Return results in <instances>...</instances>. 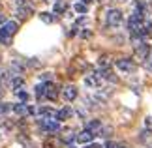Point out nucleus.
<instances>
[{"mask_svg":"<svg viewBox=\"0 0 152 148\" xmlns=\"http://www.w3.org/2000/svg\"><path fill=\"white\" fill-rule=\"evenodd\" d=\"M17 30H19V25H17L15 21L4 23V26L0 28V43H4V45L11 43V38H13V34H15Z\"/></svg>","mask_w":152,"mask_h":148,"instance_id":"obj_1","label":"nucleus"},{"mask_svg":"<svg viewBox=\"0 0 152 148\" xmlns=\"http://www.w3.org/2000/svg\"><path fill=\"white\" fill-rule=\"evenodd\" d=\"M15 4H17V15H19V19H28L34 13V8H32V4H28V0H15Z\"/></svg>","mask_w":152,"mask_h":148,"instance_id":"obj_2","label":"nucleus"},{"mask_svg":"<svg viewBox=\"0 0 152 148\" xmlns=\"http://www.w3.org/2000/svg\"><path fill=\"white\" fill-rule=\"evenodd\" d=\"M105 21H107V26L111 28H115V26H118L120 23H122V11L120 9H109L107 11V15H105Z\"/></svg>","mask_w":152,"mask_h":148,"instance_id":"obj_3","label":"nucleus"},{"mask_svg":"<svg viewBox=\"0 0 152 148\" xmlns=\"http://www.w3.org/2000/svg\"><path fill=\"white\" fill-rule=\"evenodd\" d=\"M38 126L42 129H45V131H51V133H56L60 129V124L56 120H53V118H42V120H38Z\"/></svg>","mask_w":152,"mask_h":148,"instance_id":"obj_4","label":"nucleus"},{"mask_svg":"<svg viewBox=\"0 0 152 148\" xmlns=\"http://www.w3.org/2000/svg\"><path fill=\"white\" fill-rule=\"evenodd\" d=\"M148 55H150V45L148 43H139V45H135V58H137V60L147 62L148 60Z\"/></svg>","mask_w":152,"mask_h":148,"instance_id":"obj_5","label":"nucleus"},{"mask_svg":"<svg viewBox=\"0 0 152 148\" xmlns=\"http://www.w3.org/2000/svg\"><path fill=\"white\" fill-rule=\"evenodd\" d=\"M115 64H116V68L124 73H132L133 69H135V64H133V60H130V58H118Z\"/></svg>","mask_w":152,"mask_h":148,"instance_id":"obj_6","label":"nucleus"},{"mask_svg":"<svg viewBox=\"0 0 152 148\" xmlns=\"http://www.w3.org/2000/svg\"><path fill=\"white\" fill-rule=\"evenodd\" d=\"M85 85L88 86V88H98L102 85V77L98 75V73H88L85 77Z\"/></svg>","mask_w":152,"mask_h":148,"instance_id":"obj_7","label":"nucleus"},{"mask_svg":"<svg viewBox=\"0 0 152 148\" xmlns=\"http://www.w3.org/2000/svg\"><path fill=\"white\" fill-rule=\"evenodd\" d=\"M62 98L66 99L68 103H72L73 99L77 98V88H75L73 85H68V86H66V88H64V90H62Z\"/></svg>","mask_w":152,"mask_h":148,"instance_id":"obj_8","label":"nucleus"},{"mask_svg":"<svg viewBox=\"0 0 152 148\" xmlns=\"http://www.w3.org/2000/svg\"><path fill=\"white\" fill-rule=\"evenodd\" d=\"M13 111L17 112V114H34V112H36V109L30 107V105H26V103H17V105H13Z\"/></svg>","mask_w":152,"mask_h":148,"instance_id":"obj_9","label":"nucleus"},{"mask_svg":"<svg viewBox=\"0 0 152 148\" xmlns=\"http://www.w3.org/2000/svg\"><path fill=\"white\" fill-rule=\"evenodd\" d=\"M58 96V88L55 82H45V98L47 99H56Z\"/></svg>","mask_w":152,"mask_h":148,"instance_id":"obj_10","label":"nucleus"},{"mask_svg":"<svg viewBox=\"0 0 152 148\" xmlns=\"http://www.w3.org/2000/svg\"><path fill=\"white\" fill-rule=\"evenodd\" d=\"M94 137H96V135L92 133V131H88V129L85 128L83 131H81V133L77 135V141H79V143H83V144H88V143H90V141L94 139Z\"/></svg>","mask_w":152,"mask_h":148,"instance_id":"obj_11","label":"nucleus"},{"mask_svg":"<svg viewBox=\"0 0 152 148\" xmlns=\"http://www.w3.org/2000/svg\"><path fill=\"white\" fill-rule=\"evenodd\" d=\"M38 114L42 118H56V111L51 109V107H39L38 109Z\"/></svg>","mask_w":152,"mask_h":148,"instance_id":"obj_12","label":"nucleus"},{"mask_svg":"<svg viewBox=\"0 0 152 148\" xmlns=\"http://www.w3.org/2000/svg\"><path fill=\"white\" fill-rule=\"evenodd\" d=\"M86 129H88V131H92L94 135H98L102 131V122L100 120H90L88 124H86Z\"/></svg>","mask_w":152,"mask_h":148,"instance_id":"obj_13","label":"nucleus"},{"mask_svg":"<svg viewBox=\"0 0 152 148\" xmlns=\"http://www.w3.org/2000/svg\"><path fill=\"white\" fill-rule=\"evenodd\" d=\"M69 116H72V109H69V107H64V109H60V111H56V120H58V122L68 120Z\"/></svg>","mask_w":152,"mask_h":148,"instance_id":"obj_14","label":"nucleus"},{"mask_svg":"<svg viewBox=\"0 0 152 148\" xmlns=\"http://www.w3.org/2000/svg\"><path fill=\"white\" fill-rule=\"evenodd\" d=\"M23 85H25V79H23V77H13V79H11V90H21V88H23Z\"/></svg>","mask_w":152,"mask_h":148,"instance_id":"obj_15","label":"nucleus"},{"mask_svg":"<svg viewBox=\"0 0 152 148\" xmlns=\"http://www.w3.org/2000/svg\"><path fill=\"white\" fill-rule=\"evenodd\" d=\"M66 2H64V0H60V2H56L55 4V8H53V11H55V15H62L64 11H66Z\"/></svg>","mask_w":152,"mask_h":148,"instance_id":"obj_16","label":"nucleus"},{"mask_svg":"<svg viewBox=\"0 0 152 148\" xmlns=\"http://www.w3.org/2000/svg\"><path fill=\"white\" fill-rule=\"evenodd\" d=\"M39 19H42L43 23H47V25H51V23H55V19H56V17L53 15V13H49V11H43V13L39 15Z\"/></svg>","mask_w":152,"mask_h":148,"instance_id":"obj_17","label":"nucleus"},{"mask_svg":"<svg viewBox=\"0 0 152 148\" xmlns=\"http://www.w3.org/2000/svg\"><path fill=\"white\" fill-rule=\"evenodd\" d=\"M98 64H100V68H102V69H107V68H109V56H107V55L100 56V60H98Z\"/></svg>","mask_w":152,"mask_h":148,"instance_id":"obj_18","label":"nucleus"},{"mask_svg":"<svg viewBox=\"0 0 152 148\" xmlns=\"http://www.w3.org/2000/svg\"><path fill=\"white\" fill-rule=\"evenodd\" d=\"M17 98H19L23 103H26L28 99H30V94H28V92H25V90H17Z\"/></svg>","mask_w":152,"mask_h":148,"instance_id":"obj_19","label":"nucleus"},{"mask_svg":"<svg viewBox=\"0 0 152 148\" xmlns=\"http://www.w3.org/2000/svg\"><path fill=\"white\" fill-rule=\"evenodd\" d=\"M73 9L77 11V13H86V4H83V2H77V4H73Z\"/></svg>","mask_w":152,"mask_h":148,"instance_id":"obj_20","label":"nucleus"},{"mask_svg":"<svg viewBox=\"0 0 152 148\" xmlns=\"http://www.w3.org/2000/svg\"><path fill=\"white\" fill-rule=\"evenodd\" d=\"M36 96L38 98H45V82H42V85L36 86Z\"/></svg>","mask_w":152,"mask_h":148,"instance_id":"obj_21","label":"nucleus"},{"mask_svg":"<svg viewBox=\"0 0 152 148\" xmlns=\"http://www.w3.org/2000/svg\"><path fill=\"white\" fill-rule=\"evenodd\" d=\"M10 111H13V107H11L10 103H2V101H0V114H6V112H10Z\"/></svg>","mask_w":152,"mask_h":148,"instance_id":"obj_22","label":"nucleus"},{"mask_svg":"<svg viewBox=\"0 0 152 148\" xmlns=\"http://www.w3.org/2000/svg\"><path fill=\"white\" fill-rule=\"evenodd\" d=\"M0 82H2L4 86H8V71H2V73H0Z\"/></svg>","mask_w":152,"mask_h":148,"instance_id":"obj_23","label":"nucleus"},{"mask_svg":"<svg viewBox=\"0 0 152 148\" xmlns=\"http://www.w3.org/2000/svg\"><path fill=\"white\" fill-rule=\"evenodd\" d=\"M43 148H55V144H53V143H51V141H47V143H45V144H43Z\"/></svg>","mask_w":152,"mask_h":148,"instance_id":"obj_24","label":"nucleus"},{"mask_svg":"<svg viewBox=\"0 0 152 148\" xmlns=\"http://www.w3.org/2000/svg\"><path fill=\"white\" fill-rule=\"evenodd\" d=\"M85 148H102V146H100V144H90V143H88V144H85Z\"/></svg>","mask_w":152,"mask_h":148,"instance_id":"obj_25","label":"nucleus"},{"mask_svg":"<svg viewBox=\"0 0 152 148\" xmlns=\"http://www.w3.org/2000/svg\"><path fill=\"white\" fill-rule=\"evenodd\" d=\"M105 148H116V144H115V143H111V141H109V143L105 144Z\"/></svg>","mask_w":152,"mask_h":148,"instance_id":"obj_26","label":"nucleus"},{"mask_svg":"<svg viewBox=\"0 0 152 148\" xmlns=\"http://www.w3.org/2000/svg\"><path fill=\"white\" fill-rule=\"evenodd\" d=\"M147 69H148V71H152V60H147Z\"/></svg>","mask_w":152,"mask_h":148,"instance_id":"obj_27","label":"nucleus"},{"mask_svg":"<svg viewBox=\"0 0 152 148\" xmlns=\"http://www.w3.org/2000/svg\"><path fill=\"white\" fill-rule=\"evenodd\" d=\"M150 124H152V118H147V120H145V126L150 128Z\"/></svg>","mask_w":152,"mask_h":148,"instance_id":"obj_28","label":"nucleus"},{"mask_svg":"<svg viewBox=\"0 0 152 148\" xmlns=\"http://www.w3.org/2000/svg\"><path fill=\"white\" fill-rule=\"evenodd\" d=\"M81 2H83V4H86V6H88V4L92 2V0H81Z\"/></svg>","mask_w":152,"mask_h":148,"instance_id":"obj_29","label":"nucleus"},{"mask_svg":"<svg viewBox=\"0 0 152 148\" xmlns=\"http://www.w3.org/2000/svg\"><path fill=\"white\" fill-rule=\"evenodd\" d=\"M116 148H126V146L124 144H116Z\"/></svg>","mask_w":152,"mask_h":148,"instance_id":"obj_30","label":"nucleus"},{"mask_svg":"<svg viewBox=\"0 0 152 148\" xmlns=\"http://www.w3.org/2000/svg\"><path fill=\"white\" fill-rule=\"evenodd\" d=\"M68 148H75V146H68Z\"/></svg>","mask_w":152,"mask_h":148,"instance_id":"obj_31","label":"nucleus"},{"mask_svg":"<svg viewBox=\"0 0 152 148\" xmlns=\"http://www.w3.org/2000/svg\"><path fill=\"white\" fill-rule=\"evenodd\" d=\"M98 2H103V0H98Z\"/></svg>","mask_w":152,"mask_h":148,"instance_id":"obj_32","label":"nucleus"},{"mask_svg":"<svg viewBox=\"0 0 152 148\" xmlns=\"http://www.w3.org/2000/svg\"><path fill=\"white\" fill-rule=\"evenodd\" d=\"M148 148H152V146H148Z\"/></svg>","mask_w":152,"mask_h":148,"instance_id":"obj_33","label":"nucleus"}]
</instances>
